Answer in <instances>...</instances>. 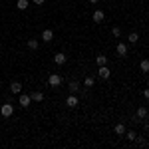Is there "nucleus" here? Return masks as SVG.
<instances>
[{"label":"nucleus","mask_w":149,"mask_h":149,"mask_svg":"<svg viewBox=\"0 0 149 149\" xmlns=\"http://www.w3.org/2000/svg\"><path fill=\"white\" fill-rule=\"evenodd\" d=\"M14 113V107H12V103H4L2 107H0V115L2 117H10Z\"/></svg>","instance_id":"obj_1"},{"label":"nucleus","mask_w":149,"mask_h":149,"mask_svg":"<svg viewBox=\"0 0 149 149\" xmlns=\"http://www.w3.org/2000/svg\"><path fill=\"white\" fill-rule=\"evenodd\" d=\"M62 84V78L58 76V74H52V76H48V86H52V88H58Z\"/></svg>","instance_id":"obj_2"},{"label":"nucleus","mask_w":149,"mask_h":149,"mask_svg":"<svg viewBox=\"0 0 149 149\" xmlns=\"http://www.w3.org/2000/svg\"><path fill=\"white\" fill-rule=\"evenodd\" d=\"M78 103H80V97H78L76 93H70L68 100H66V105H68V107H76Z\"/></svg>","instance_id":"obj_3"},{"label":"nucleus","mask_w":149,"mask_h":149,"mask_svg":"<svg viewBox=\"0 0 149 149\" xmlns=\"http://www.w3.org/2000/svg\"><path fill=\"white\" fill-rule=\"evenodd\" d=\"M97 74H100V78H102V80H107V78L111 76V70L107 68V66H100V70H97Z\"/></svg>","instance_id":"obj_4"},{"label":"nucleus","mask_w":149,"mask_h":149,"mask_svg":"<svg viewBox=\"0 0 149 149\" xmlns=\"http://www.w3.org/2000/svg\"><path fill=\"white\" fill-rule=\"evenodd\" d=\"M115 52H117V56H127V44H123V42H119L117 44V48H115Z\"/></svg>","instance_id":"obj_5"},{"label":"nucleus","mask_w":149,"mask_h":149,"mask_svg":"<svg viewBox=\"0 0 149 149\" xmlns=\"http://www.w3.org/2000/svg\"><path fill=\"white\" fill-rule=\"evenodd\" d=\"M92 18H93V22H95V24H102L103 18H105V14H103L102 10H95V12L92 14Z\"/></svg>","instance_id":"obj_6"},{"label":"nucleus","mask_w":149,"mask_h":149,"mask_svg":"<svg viewBox=\"0 0 149 149\" xmlns=\"http://www.w3.org/2000/svg\"><path fill=\"white\" fill-rule=\"evenodd\" d=\"M18 102H20V105H22V107H28V105H30V102H32V97H30L28 93H22Z\"/></svg>","instance_id":"obj_7"},{"label":"nucleus","mask_w":149,"mask_h":149,"mask_svg":"<svg viewBox=\"0 0 149 149\" xmlns=\"http://www.w3.org/2000/svg\"><path fill=\"white\" fill-rule=\"evenodd\" d=\"M68 90H70V93H78V92H80V81L72 80V81H70V86H68Z\"/></svg>","instance_id":"obj_8"},{"label":"nucleus","mask_w":149,"mask_h":149,"mask_svg":"<svg viewBox=\"0 0 149 149\" xmlns=\"http://www.w3.org/2000/svg\"><path fill=\"white\" fill-rule=\"evenodd\" d=\"M125 131H127V129H125L123 123H117V125L113 127V133H115V135H119V137H121V135H125Z\"/></svg>","instance_id":"obj_9"},{"label":"nucleus","mask_w":149,"mask_h":149,"mask_svg":"<svg viewBox=\"0 0 149 149\" xmlns=\"http://www.w3.org/2000/svg\"><path fill=\"white\" fill-rule=\"evenodd\" d=\"M42 40H44V42H52V40H54V32H52L50 28L44 30V32H42Z\"/></svg>","instance_id":"obj_10"},{"label":"nucleus","mask_w":149,"mask_h":149,"mask_svg":"<svg viewBox=\"0 0 149 149\" xmlns=\"http://www.w3.org/2000/svg\"><path fill=\"white\" fill-rule=\"evenodd\" d=\"M10 92L12 93H20L22 92V84H20V81H12L10 84Z\"/></svg>","instance_id":"obj_11"},{"label":"nucleus","mask_w":149,"mask_h":149,"mask_svg":"<svg viewBox=\"0 0 149 149\" xmlns=\"http://www.w3.org/2000/svg\"><path fill=\"white\" fill-rule=\"evenodd\" d=\"M66 60H68V56H66V54H56V56H54V62H56L58 66L66 64Z\"/></svg>","instance_id":"obj_12"},{"label":"nucleus","mask_w":149,"mask_h":149,"mask_svg":"<svg viewBox=\"0 0 149 149\" xmlns=\"http://www.w3.org/2000/svg\"><path fill=\"white\" fill-rule=\"evenodd\" d=\"M30 97H32V102H44V93L42 92H32Z\"/></svg>","instance_id":"obj_13"},{"label":"nucleus","mask_w":149,"mask_h":149,"mask_svg":"<svg viewBox=\"0 0 149 149\" xmlns=\"http://www.w3.org/2000/svg\"><path fill=\"white\" fill-rule=\"evenodd\" d=\"M28 6H30V0H18V2H16V8H18V10H26Z\"/></svg>","instance_id":"obj_14"},{"label":"nucleus","mask_w":149,"mask_h":149,"mask_svg":"<svg viewBox=\"0 0 149 149\" xmlns=\"http://www.w3.org/2000/svg\"><path fill=\"white\" fill-rule=\"evenodd\" d=\"M127 42H129V44H137L139 42V34L137 32H131V34L127 36Z\"/></svg>","instance_id":"obj_15"},{"label":"nucleus","mask_w":149,"mask_h":149,"mask_svg":"<svg viewBox=\"0 0 149 149\" xmlns=\"http://www.w3.org/2000/svg\"><path fill=\"white\" fill-rule=\"evenodd\" d=\"M95 64H97V66H105V64H107V56H103V54L95 56Z\"/></svg>","instance_id":"obj_16"},{"label":"nucleus","mask_w":149,"mask_h":149,"mask_svg":"<svg viewBox=\"0 0 149 149\" xmlns=\"http://www.w3.org/2000/svg\"><path fill=\"white\" fill-rule=\"evenodd\" d=\"M139 68L143 70V72H149V60H147V58H145V60H141V62H139Z\"/></svg>","instance_id":"obj_17"},{"label":"nucleus","mask_w":149,"mask_h":149,"mask_svg":"<svg viewBox=\"0 0 149 149\" xmlns=\"http://www.w3.org/2000/svg\"><path fill=\"white\" fill-rule=\"evenodd\" d=\"M28 48H30V50H38V40L30 38V40H28Z\"/></svg>","instance_id":"obj_18"},{"label":"nucleus","mask_w":149,"mask_h":149,"mask_svg":"<svg viewBox=\"0 0 149 149\" xmlns=\"http://www.w3.org/2000/svg\"><path fill=\"white\" fill-rule=\"evenodd\" d=\"M93 84H95V81H93V78H92V76H88V78L84 80V86H86V88H92Z\"/></svg>","instance_id":"obj_19"},{"label":"nucleus","mask_w":149,"mask_h":149,"mask_svg":"<svg viewBox=\"0 0 149 149\" xmlns=\"http://www.w3.org/2000/svg\"><path fill=\"white\" fill-rule=\"evenodd\" d=\"M137 117H143V119H145V117H147V109H145V107H139L137 109Z\"/></svg>","instance_id":"obj_20"},{"label":"nucleus","mask_w":149,"mask_h":149,"mask_svg":"<svg viewBox=\"0 0 149 149\" xmlns=\"http://www.w3.org/2000/svg\"><path fill=\"white\" fill-rule=\"evenodd\" d=\"M125 135H127V139H129V141H133V139L137 137V133H135V131H125Z\"/></svg>","instance_id":"obj_21"},{"label":"nucleus","mask_w":149,"mask_h":149,"mask_svg":"<svg viewBox=\"0 0 149 149\" xmlns=\"http://www.w3.org/2000/svg\"><path fill=\"white\" fill-rule=\"evenodd\" d=\"M111 34H113L115 38H119V36H121V30H119L117 26H113V28H111Z\"/></svg>","instance_id":"obj_22"},{"label":"nucleus","mask_w":149,"mask_h":149,"mask_svg":"<svg viewBox=\"0 0 149 149\" xmlns=\"http://www.w3.org/2000/svg\"><path fill=\"white\" fill-rule=\"evenodd\" d=\"M133 141H135V143H139V145H145V139H143V137H139V135H137L135 139H133Z\"/></svg>","instance_id":"obj_23"},{"label":"nucleus","mask_w":149,"mask_h":149,"mask_svg":"<svg viewBox=\"0 0 149 149\" xmlns=\"http://www.w3.org/2000/svg\"><path fill=\"white\" fill-rule=\"evenodd\" d=\"M143 97H145V100H149V88H145V90H143Z\"/></svg>","instance_id":"obj_24"},{"label":"nucleus","mask_w":149,"mask_h":149,"mask_svg":"<svg viewBox=\"0 0 149 149\" xmlns=\"http://www.w3.org/2000/svg\"><path fill=\"white\" fill-rule=\"evenodd\" d=\"M32 2H34L36 6H40V4H44V2H46V0H32Z\"/></svg>","instance_id":"obj_25"},{"label":"nucleus","mask_w":149,"mask_h":149,"mask_svg":"<svg viewBox=\"0 0 149 149\" xmlns=\"http://www.w3.org/2000/svg\"><path fill=\"white\" fill-rule=\"evenodd\" d=\"M90 2H92V4H95V2H97V0H90Z\"/></svg>","instance_id":"obj_26"}]
</instances>
